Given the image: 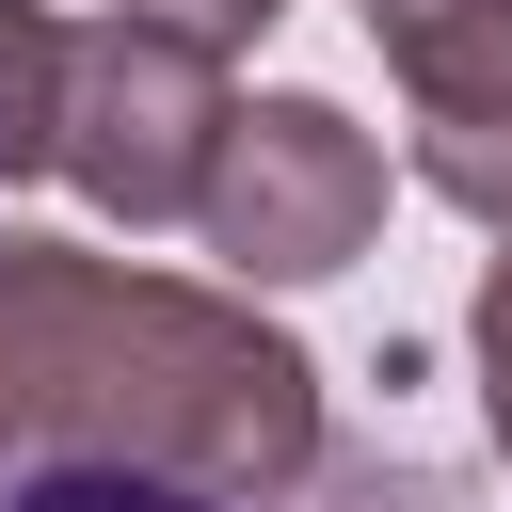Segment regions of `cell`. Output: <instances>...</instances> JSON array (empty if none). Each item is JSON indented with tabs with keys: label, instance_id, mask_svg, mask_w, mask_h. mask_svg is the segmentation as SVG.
<instances>
[{
	"label": "cell",
	"instance_id": "obj_6",
	"mask_svg": "<svg viewBox=\"0 0 512 512\" xmlns=\"http://www.w3.org/2000/svg\"><path fill=\"white\" fill-rule=\"evenodd\" d=\"M64 64L80 32L48 0H0V176H64Z\"/></svg>",
	"mask_w": 512,
	"mask_h": 512
},
{
	"label": "cell",
	"instance_id": "obj_2",
	"mask_svg": "<svg viewBox=\"0 0 512 512\" xmlns=\"http://www.w3.org/2000/svg\"><path fill=\"white\" fill-rule=\"evenodd\" d=\"M240 96H224V48H192L176 16L112 0L64 64V176L112 208V224H192L208 208V160H224Z\"/></svg>",
	"mask_w": 512,
	"mask_h": 512
},
{
	"label": "cell",
	"instance_id": "obj_5",
	"mask_svg": "<svg viewBox=\"0 0 512 512\" xmlns=\"http://www.w3.org/2000/svg\"><path fill=\"white\" fill-rule=\"evenodd\" d=\"M0 512H464V480L416 448H336L304 496H208V480H144V464H16Z\"/></svg>",
	"mask_w": 512,
	"mask_h": 512
},
{
	"label": "cell",
	"instance_id": "obj_4",
	"mask_svg": "<svg viewBox=\"0 0 512 512\" xmlns=\"http://www.w3.org/2000/svg\"><path fill=\"white\" fill-rule=\"evenodd\" d=\"M400 112H416V176L512 240V0H352Z\"/></svg>",
	"mask_w": 512,
	"mask_h": 512
},
{
	"label": "cell",
	"instance_id": "obj_8",
	"mask_svg": "<svg viewBox=\"0 0 512 512\" xmlns=\"http://www.w3.org/2000/svg\"><path fill=\"white\" fill-rule=\"evenodd\" d=\"M144 16H176L192 48H224V64H240V48H256V32L288 16V0H144Z\"/></svg>",
	"mask_w": 512,
	"mask_h": 512
},
{
	"label": "cell",
	"instance_id": "obj_1",
	"mask_svg": "<svg viewBox=\"0 0 512 512\" xmlns=\"http://www.w3.org/2000/svg\"><path fill=\"white\" fill-rule=\"evenodd\" d=\"M16 464H144L208 496H304L336 464L320 352L256 320V288H176L80 240H0V480Z\"/></svg>",
	"mask_w": 512,
	"mask_h": 512
},
{
	"label": "cell",
	"instance_id": "obj_3",
	"mask_svg": "<svg viewBox=\"0 0 512 512\" xmlns=\"http://www.w3.org/2000/svg\"><path fill=\"white\" fill-rule=\"evenodd\" d=\"M192 224H208V256H224L240 288H320V272H352L368 224H384V144H368L336 96H240Z\"/></svg>",
	"mask_w": 512,
	"mask_h": 512
},
{
	"label": "cell",
	"instance_id": "obj_7",
	"mask_svg": "<svg viewBox=\"0 0 512 512\" xmlns=\"http://www.w3.org/2000/svg\"><path fill=\"white\" fill-rule=\"evenodd\" d=\"M480 416H496V448H512V256L480 272Z\"/></svg>",
	"mask_w": 512,
	"mask_h": 512
}]
</instances>
